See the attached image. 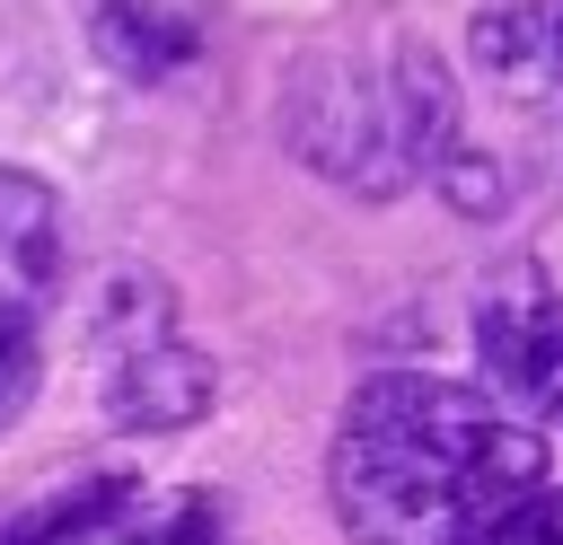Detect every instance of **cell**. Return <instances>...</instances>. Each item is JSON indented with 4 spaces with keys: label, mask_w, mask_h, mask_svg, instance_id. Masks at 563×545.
I'll return each instance as SVG.
<instances>
[{
    "label": "cell",
    "mask_w": 563,
    "mask_h": 545,
    "mask_svg": "<svg viewBox=\"0 0 563 545\" xmlns=\"http://www.w3.org/2000/svg\"><path fill=\"white\" fill-rule=\"evenodd\" d=\"M545 483L537 422L457 378H369L334 431L325 492L352 545H475V527Z\"/></svg>",
    "instance_id": "1"
},
{
    "label": "cell",
    "mask_w": 563,
    "mask_h": 545,
    "mask_svg": "<svg viewBox=\"0 0 563 545\" xmlns=\"http://www.w3.org/2000/svg\"><path fill=\"white\" fill-rule=\"evenodd\" d=\"M449 141L457 97L422 44H396L378 62H308L290 79V149L352 193H405L449 158Z\"/></svg>",
    "instance_id": "2"
},
{
    "label": "cell",
    "mask_w": 563,
    "mask_h": 545,
    "mask_svg": "<svg viewBox=\"0 0 563 545\" xmlns=\"http://www.w3.org/2000/svg\"><path fill=\"white\" fill-rule=\"evenodd\" d=\"M53 281H62V202L44 176L0 167V431L35 404Z\"/></svg>",
    "instance_id": "3"
},
{
    "label": "cell",
    "mask_w": 563,
    "mask_h": 545,
    "mask_svg": "<svg viewBox=\"0 0 563 545\" xmlns=\"http://www.w3.org/2000/svg\"><path fill=\"white\" fill-rule=\"evenodd\" d=\"M97 360H106L97 404L123 431H185L211 404V360L176 334V316H167L158 290H141V316L132 308H106L97 316Z\"/></svg>",
    "instance_id": "4"
},
{
    "label": "cell",
    "mask_w": 563,
    "mask_h": 545,
    "mask_svg": "<svg viewBox=\"0 0 563 545\" xmlns=\"http://www.w3.org/2000/svg\"><path fill=\"white\" fill-rule=\"evenodd\" d=\"M475 360L493 378V396L537 422V413H563V299L537 281V272H510L484 290L475 308Z\"/></svg>",
    "instance_id": "5"
},
{
    "label": "cell",
    "mask_w": 563,
    "mask_h": 545,
    "mask_svg": "<svg viewBox=\"0 0 563 545\" xmlns=\"http://www.w3.org/2000/svg\"><path fill=\"white\" fill-rule=\"evenodd\" d=\"M466 62L519 105L563 97V0H493V9H475Z\"/></svg>",
    "instance_id": "6"
},
{
    "label": "cell",
    "mask_w": 563,
    "mask_h": 545,
    "mask_svg": "<svg viewBox=\"0 0 563 545\" xmlns=\"http://www.w3.org/2000/svg\"><path fill=\"white\" fill-rule=\"evenodd\" d=\"M88 35H97V62H114L123 79H176L194 62V26L150 9V0H97Z\"/></svg>",
    "instance_id": "7"
},
{
    "label": "cell",
    "mask_w": 563,
    "mask_h": 545,
    "mask_svg": "<svg viewBox=\"0 0 563 545\" xmlns=\"http://www.w3.org/2000/svg\"><path fill=\"white\" fill-rule=\"evenodd\" d=\"M123 510H132V483H123V475H88V483H62V492H44V501L0 510V545H88V536H106Z\"/></svg>",
    "instance_id": "8"
},
{
    "label": "cell",
    "mask_w": 563,
    "mask_h": 545,
    "mask_svg": "<svg viewBox=\"0 0 563 545\" xmlns=\"http://www.w3.org/2000/svg\"><path fill=\"white\" fill-rule=\"evenodd\" d=\"M475 545H563V492L528 483L519 501H501V510L475 527Z\"/></svg>",
    "instance_id": "9"
},
{
    "label": "cell",
    "mask_w": 563,
    "mask_h": 545,
    "mask_svg": "<svg viewBox=\"0 0 563 545\" xmlns=\"http://www.w3.org/2000/svg\"><path fill=\"white\" fill-rule=\"evenodd\" d=\"M150 545H220V536H211V519H202V501H185V510H176L167 527H150Z\"/></svg>",
    "instance_id": "10"
}]
</instances>
